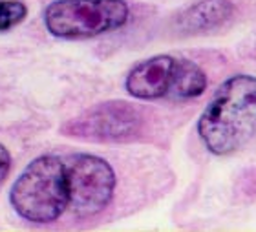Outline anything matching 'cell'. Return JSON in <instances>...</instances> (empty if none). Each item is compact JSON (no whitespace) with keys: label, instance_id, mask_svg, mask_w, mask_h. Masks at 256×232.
Here are the masks:
<instances>
[{"label":"cell","instance_id":"1","mask_svg":"<svg viewBox=\"0 0 256 232\" xmlns=\"http://www.w3.org/2000/svg\"><path fill=\"white\" fill-rule=\"evenodd\" d=\"M200 141L214 156L238 152L256 136V77L232 75L220 86L196 124Z\"/></svg>","mask_w":256,"mask_h":232},{"label":"cell","instance_id":"2","mask_svg":"<svg viewBox=\"0 0 256 232\" xmlns=\"http://www.w3.org/2000/svg\"><path fill=\"white\" fill-rule=\"evenodd\" d=\"M68 178L62 158L40 156L22 170L10 190L13 210L28 223L48 225L68 208Z\"/></svg>","mask_w":256,"mask_h":232},{"label":"cell","instance_id":"3","mask_svg":"<svg viewBox=\"0 0 256 232\" xmlns=\"http://www.w3.org/2000/svg\"><path fill=\"white\" fill-rule=\"evenodd\" d=\"M124 90L141 100H188L207 90V75L188 58L154 55L128 72Z\"/></svg>","mask_w":256,"mask_h":232},{"label":"cell","instance_id":"4","mask_svg":"<svg viewBox=\"0 0 256 232\" xmlns=\"http://www.w3.org/2000/svg\"><path fill=\"white\" fill-rule=\"evenodd\" d=\"M130 18L124 0H54L44 8V26L54 37L80 40L118 32Z\"/></svg>","mask_w":256,"mask_h":232},{"label":"cell","instance_id":"5","mask_svg":"<svg viewBox=\"0 0 256 232\" xmlns=\"http://www.w3.org/2000/svg\"><path fill=\"white\" fill-rule=\"evenodd\" d=\"M68 178V208L90 218L104 210L116 192V172L106 159L94 154H74L64 159Z\"/></svg>","mask_w":256,"mask_h":232},{"label":"cell","instance_id":"6","mask_svg":"<svg viewBox=\"0 0 256 232\" xmlns=\"http://www.w3.org/2000/svg\"><path fill=\"white\" fill-rule=\"evenodd\" d=\"M139 128V112L124 100H112L90 108L86 114L68 122L62 132L88 141H123L136 136Z\"/></svg>","mask_w":256,"mask_h":232},{"label":"cell","instance_id":"7","mask_svg":"<svg viewBox=\"0 0 256 232\" xmlns=\"http://www.w3.org/2000/svg\"><path fill=\"white\" fill-rule=\"evenodd\" d=\"M232 13L234 6L230 0H200L178 15L176 26L185 33L210 32L229 20Z\"/></svg>","mask_w":256,"mask_h":232},{"label":"cell","instance_id":"8","mask_svg":"<svg viewBox=\"0 0 256 232\" xmlns=\"http://www.w3.org/2000/svg\"><path fill=\"white\" fill-rule=\"evenodd\" d=\"M28 16V6L22 0H0V33L16 28Z\"/></svg>","mask_w":256,"mask_h":232},{"label":"cell","instance_id":"9","mask_svg":"<svg viewBox=\"0 0 256 232\" xmlns=\"http://www.w3.org/2000/svg\"><path fill=\"white\" fill-rule=\"evenodd\" d=\"M11 170V154L10 150L0 142V183L8 178Z\"/></svg>","mask_w":256,"mask_h":232}]
</instances>
